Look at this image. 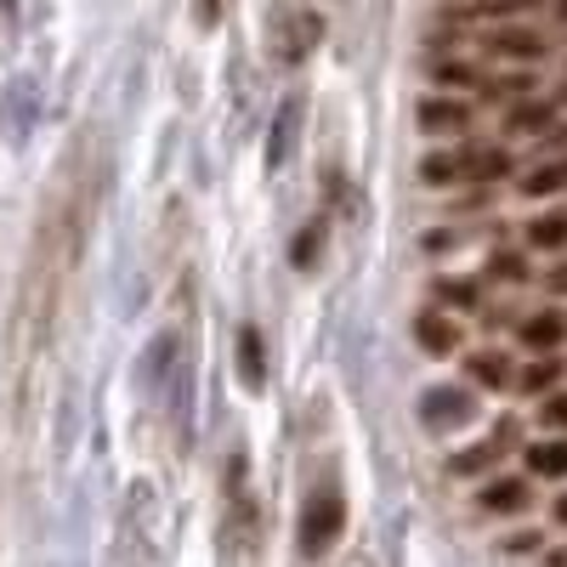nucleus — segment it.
<instances>
[{"instance_id": "1", "label": "nucleus", "mask_w": 567, "mask_h": 567, "mask_svg": "<svg viewBox=\"0 0 567 567\" xmlns=\"http://www.w3.org/2000/svg\"><path fill=\"white\" fill-rule=\"evenodd\" d=\"M97 199H103V159L97 142H80V148L58 165V182L40 205L34 239L23 250V278H18V301H12V386L18 403H29V386L58 341V323L74 290V272L85 261V239L91 221H97Z\"/></svg>"}, {"instance_id": "2", "label": "nucleus", "mask_w": 567, "mask_h": 567, "mask_svg": "<svg viewBox=\"0 0 567 567\" xmlns=\"http://www.w3.org/2000/svg\"><path fill=\"white\" fill-rule=\"evenodd\" d=\"M221 545L233 561H250L261 550V499L250 488V460L245 449H233L227 471H221Z\"/></svg>"}, {"instance_id": "3", "label": "nucleus", "mask_w": 567, "mask_h": 567, "mask_svg": "<svg viewBox=\"0 0 567 567\" xmlns=\"http://www.w3.org/2000/svg\"><path fill=\"white\" fill-rule=\"evenodd\" d=\"M347 534V499H341V483H318L301 505V523H296V545L301 556H323L336 550Z\"/></svg>"}, {"instance_id": "4", "label": "nucleus", "mask_w": 567, "mask_h": 567, "mask_svg": "<svg viewBox=\"0 0 567 567\" xmlns=\"http://www.w3.org/2000/svg\"><path fill=\"white\" fill-rule=\"evenodd\" d=\"M318 40H323V18L318 12H296V18H284L272 29V58L278 63H307Z\"/></svg>"}, {"instance_id": "5", "label": "nucleus", "mask_w": 567, "mask_h": 567, "mask_svg": "<svg viewBox=\"0 0 567 567\" xmlns=\"http://www.w3.org/2000/svg\"><path fill=\"white\" fill-rule=\"evenodd\" d=\"M471 414H477V398H471L465 386H432L420 398V420L432 425V432H449V425H465Z\"/></svg>"}, {"instance_id": "6", "label": "nucleus", "mask_w": 567, "mask_h": 567, "mask_svg": "<svg viewBox=\"0 0 567 567\" xmlns=\"http://www.w3.org/2000/svg\"><path fill=\"white\" fill-rule=\"evenodd\" d=\"M511 443H516V425H511V420H499L483 443H471V449H460V454L449 460V465H454V477H477V471H488V465H494Z\"/></svg>"}, {"instance_id": "7", "label": "nucleus", "mask_w": 567, "mask_h": 567, "mask_svg": "<svg viewBox=\"0 0 567 567\" xmlns=\"http://www.w3.org/2000/svg\"><path fill=\"white\" fill-rule=\"evenodd\" d=\"M239 381L250 392H267V352H261V329L256 323L239 329Z\"/></svg>"}, {"instance_id": "8", "label": "nucleus", "mask_w": 567, "mask_h": 567, "mask_svg": "<svg viewBox=\"0 0 567 567\" xmlns=\"http://www.w3.org/2000/svg\"><path fill=\"white\" fill-rule=\"evenodd\" d=\"M296 125H301V97H284L278 120H272V136H267V165H284L296 148Z\"/></svg>"}, {"instance_id": "9", "label": "nucleus", "mask_w": 567, "mask_h": 567, "mask_svg": "<svg viewBox=\"0 0 567 567\" xmlns=\"http://www.w3.org/2000/svg\"><path fill=\"white\" fill-rule=\"evenodd\" d=\"M477 505H483L488 516H516V511H528V483H516V477H494V483L477 494Z\"/></svg>"}, {"instance_id": "10", "label": "nucleus", "mask_w": 567, "mask_h": 567, "mask_svg": "<svg viewBox=\"0 0 567 567\" xmlns=\"http://www.w3.org/2000/svg\"><path fill=\"white\" fill-rule=\"evenodd\" d=\"M420 125L437 131V136H454V131L471 125V109H465V103H449V97H425V103H420Z\"/></svg>"}, {"instance_id": "11", "label": "nucleus", "mask_w": 567, "mask_h": 567, "mask_svg": "<svg viewBox=\"0 0 567 567\" xmlns=\"http://www.w3.org/2000/svg\"><path fill=\"white\" fill-rule=\"evenodd\" d=\"M414 341H420L425 352H454V347H460V323L443 318V312H420V318H414Z\"/></svg>"}, {"instance_id": "12", "label": "nucleus", "mask_w": 567, "mask_h": 567, "mask_svg": "<svg viewBox=\"0 0 567 567\" xmlns=\"http://www.w3.org/2000/svg\"><path fill=\"white\" fill-rule=\"evenodd\" d=\"M488 52H494V58H523V63H534V58H545V40L528 34V29H499V34H488Z\"/></svg>"}, {"instance_id": "13", "label": "nucleus", "mask_w": 567, "mask_h": 567, "mask_svg": "<svg viewBox=\"0 0 567 567\" xmlns=\"http://www.w3.org/2000/svg\"><path fill=\"white\" fill-rule=\"evenodd\" d=\"M561 336H567V323H561L556 312H534V318H523V341H528L534 352H550V347H561Z\"/></svg>"}, {"instance_id": "14", "label": "nucleus", "mask_w": 567, "mask_h": 567, "mask_svg": "<svg viewBox=\"0 0 567 567\" xmlns=\"http://www.w3.org/2000/svg\"><path fill=\"white\" fill-rule=\"evenodd\" d=\"M528 471H534V477H567V443L561 437H550V443H534L528 449Z\"/></svg>"}, {"instance_id": "15", "label": "nucleus", "mask_w": 567, "mask_h": 567, "mask_svg": "<svg viewBox=\"0 0 567 567\" xmlns=\"http://www.w3.org/2000/svg\"><path fill=\"white\" fill-rule=\"evenodd\" d=\"M471 381L505 392V386H511V358H505V352H477V358H471Z\"/></svg>"}, {"instance_id": "16", "label": "nucleus", "mask_w": 567, "mask_h": 567, "mask_svg": "<svg viewBox=\"0 0 567 567\" xmlns=\"http://www.w3.org/2000/svg\"><path fill=\"white\" fill-rule=\"evenodd\" d=\"M465 176H471V182H499V176H511V154H505V148L465 154Z\"/></svg>"}, {"instance_id": "17", "label": "nucleus", "mask_w": 567, "mask_h": 567, "mask_svg": "<svg viewBox=\"0 0 567 567\" xmlns=\"http://www.w3.org/2000/svg\"><path fill=\"white\" fill-rule=\"evenodd\" d=\"M460 176H465V154H432L420 165V182H432V187H449Z\"/></svg>"}, {"instance_id": "18", "label": "nucleus", "mask_w": 567, "mask_h": 567, "mask_svg": "<svg viewBox=\"0 0 567 567\" xmlns=\"http://www.w3.org/2000/svg\"><path fill=\"white\" fill-rule=\"evenodd\" d=\"M528 245H534V250H561V245H567V216H539V221H528Z\"/></svg>"}, {"instance_id": "19", "label": "nucleus", "mask_w": 567, "mask_h": 567, "mask_svg": "<svg viewBox=\"0 0 567 567\" xmlns=\"http://www.w3.org/2000/svg\"><path fill=\"white\" fill-rule=\"evenodd\" d=\"M323 233H329V227H323V216L301 227V239H296V250H290V256H296V267H312V261L323 256Z\"/></svg>"}, {"instance_id": "20", "label": "nucleus", "mask_w": 567, "mask_h": 567, "mask_svg": "<svg viewBox=\"0 0 567 567\" xmlns=\"http://www.w3.org/2000/svg\"><path fill=\"white\" fill-rule=\"evenodd\" d=\"M556 187H567V165H539V171L523 182V194H528V199H545V194H556Z\"/></svg>"}, {"instance_id": "21", "label": "nucleus", "mask_w": 567, "mask_h": 567, "mask_svg": "<svg viewBox=\"0 0 567 567\" xmlns=\"http://www.w3.org/2000/svg\"><path fill=\"white\" fill-rule=\"evenodd\" d=\"M550 120V103H528V109H516L511 114V136H523V131H539Z\"/></svg>"}, {"instance_id": "22", "label": "nucleus", "mask_w": 567, "mask_h": 567, "mask_svg": "<svg viewBox=\"0 0 567 567\" xmlns=\"http://www.w3.org/2000/svg\"><path fill=\"white\" fill-rule=\"evenodd\" d=\"M488 278H494V284H523L528 267H523V256H494V261H488Z\"/></svg>"}, {"instance_id": "23", "label": "nucleus", "mask_w": 567, "mask_h": 567, "mask_svg": "<svg viewBox=\"0 0 567 567\" xmlns=\"http://www.w3.org/2000/svg\"><path fill=\"white\" fill-rule=\"evenodd\" d=\"M556 386V363L545 358V363H534L528 374H523V392H550Z\"/></svg>"}, {"instance_id": "24", "label": "nucleus", "mask_w": 567, "mask_h": 567, "mask_svg": "<svg viewBox=\"0 0 567 567\" xmlns=\"http://www.w3.org/2000/svg\"><path fill=\"white\" fill-rule=\"evenodd\" d=\"M437 296H443V301H454V307H471V301H477V290H471V284H454V278H443V284H437Z\"/></svg>"}, {"instance_id": "25", "label": "nucleus", "mask_w": 567, "mask_h": 567, "mask_svg": "<svg viewBox=\"0 0 567 567\" xmlns=\"http://www.w3.org/2000/svg\"><path fill=\"white\" fill-rule=\"evenodd\" d=\"M539 420H545V425H556V432H567V392H561V398H545Z\"/></svg>"}, {"instance_id": "26", "label": "nucleus", "mask_w": 567, "mask_h": 567, "mask_svg": "<svg viewBox=\"0 0 567 567\" xmlns=\"http://www.w3.org/2000/svg\"><path fill=\"white\" fill-rule=\"evenodd\" d=\"M437 80L443 85H465V80H477V74H471L465 63H437Z\"/></svg>"}, {"instance_id": "27", "label": "nucleus", "mask_w": 567, "mask_h": 567, "mask_svg": "<svg viewBox=\"0 0 567 567\" xmlns=\"http://www.w3.org/2000/svg\"><path fill=\"white\" fill-rule=\"evenodd\" d=\"M216 18H221V0H199V23L216 29Z\"/></svg>"}, {"instance_id": "28", "label": "nucleus", "mask_w": 567, "mask_h": 567, "mask_svg": "<svg viewBox=\"0 0 567 567\" xmlns=\"http://www.w3.org/2000/svg\"><path fill=\"white\" fill-rule=\"evenodd\" d=\"M523 7H539V0H499V12H523Z\"/></svg>"}, {"instance_id": "29", "label": "nucleus", "mask_w": 567, "mask_h": 567, "mask_svg": "<svg viewBox=\"0 0 567 567\" xmlns=\"http://www.w3.org/2000/svg\"><path fill=\"white\" fill-rule=\"evenodd\" d=\"M550 290H561V296H567V267H556V272H550Z\"/></svg>"}, {"instance_id": "30", "label": "nucleus", "mask_w": 567, "mask_h": 567, "mask_svg": "<svg viewBox=\"0 0 567 567\" xmlns=\"http://www.w3.org/2000/svg\"><path fill=\"white\" fill-rule=\"evenodd\" d=\"M545 567H567V545H561V550H550V556H545Z\"/></svg>"}, {"instance_id": "31", "label": "nucleus", "mask_w": 567, "mask_h": 567, "mask_svg": "<svg viewBox=\"0 0 567 567\" xmlns=\"http://www.w3.org/2000/svg\"><path fill=\"white\" fill-rule=\"evenodd\" d=\"M556 516H561V523H567V494H561V499H556Z\"/></svg>"}, {"instance_id": "32", "label": "nucleus", "mask_w": 567, "mask_h": 567, "mask_svg": "<svg viewBox=\"0 0 567 567\" xmlns=\"http://www.w3.org/2000/svg\"><path fill=\"white\" fill-rule=\"evenodd\" d=\"M556 18H567V0H556Z\"/></svg>"}]
</instances>
